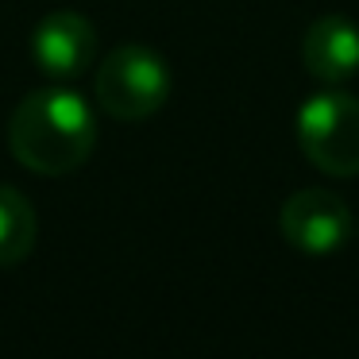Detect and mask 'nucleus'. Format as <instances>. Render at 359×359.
Listing matches in <instances>:
<instances>
[{"instance_id": "nucleus-1", "label": "nucleus", "mask_w": 359, "mask_h": 359, "mask_svg": "<svg viewBox=\"0 0 359 359\" xmlns=\"http://www.w3.org/2000/svg\"><path fill=\"white\" fill-rule=\"evenodd\" d=\"M97 147V112L78 89L50 81L16 101L8 116V151L24 170L62 178L89 163Z\"/></svg>"}, {"instance_id": "nucleus-6", "label": "nucleus", "mask_w": 359, "mask_h": 359, "mask_svg": "<svg viewBox=\"0 0 359 359\" xmlns=\"http://www.w3.org/2000/svg\"><path fill=\"white\" fill-rule=\"evenodd\" d=\"M302 66L325 86H344L359 74V24L340 12L317 16L302 39Z\"/></svg>"}, {"instance_id": "nucleus-3", "label": "nucleus", "mask_w": 359, "mask_h": 359, "mask_svg": "<svg viewBox=\"0 0 359 359\" xmlns=\"http://www.w3.org/2000/svg\"><path fill=\"white\" fill-rule=\"evenodd\" d=\"M294 135L302 155L328 178L359 174V97L332 86L305 97L294 116Z\"/></svg>"}, {"instance_id": "nucleus-2", "label": "nucleus", "mask_w": 359, "mask_h": 359, "mask_svg": "<svg viewBox=\"0 0 359 359\" xmlns=\"http://www.w3.org/2000/svg\"><path fill=\"white\" fill-rule=\"evenodd\" d=\"M170 66L158 50L143 43H124L109 50L93 74V101L112 120H147L170 101Z\"/></svg>"}, {"instance_id": "nucleus-5", "label": "nucleus", "mask_w": 359, "mask_h": 359, "mask_svg": "<svg viewBox=\"0 0 359 359\" xmlns=\"http://www.w3.org/2000/svg\"><path fill=\"white\" fill-rule=\"evenodd\" d=\"M32 62L47 81H78L97 58V27L81 12L58 8L35 24L32 32Z\"/></svg>"}, {"instance_id": "nucleus-7", "label": "nucleus", "mask_w": 359, "mask_h": 359, "mask_svg": "<svg viewBox=\"0 0 359 359\" xmlns=\"http://www.w3.org/2000/svg\"><path fill=\"white\" fill-rule=\"evenodd\" d=\"M35 240H39L35 205L16 186L0 182V266H20L35 251Z\"/></svg>"}, {"instance_id": "nucleus-4", "label": "nucleus", "mask_w": 359, "mask_h": 359, "mask_svg": "<svg viewBox=\"0 0 359 359\" xmlns=\"http://www.w3.org/2000/svg\"><path fill=\"white\" fill-rule=\"evenodd\" d=\"M278 228L294 251H302L309 259H328L348 248L351 232H355V217H351L348 201L340 194L309 186L282 201Z\"/></svg>"}]
</instances>
